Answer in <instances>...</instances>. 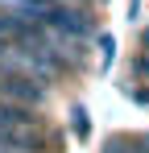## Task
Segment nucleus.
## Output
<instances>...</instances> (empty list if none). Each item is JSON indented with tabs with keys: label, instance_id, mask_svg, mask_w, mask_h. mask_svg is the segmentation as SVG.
<instances>
[{
	"label": "nucleus",
	"instance_id": "f257e3e1",
	"mask_svg": "<svg viewBox=\"0 0 149 153\" xmlns=\"http://www.w3.org/2000/svg\"><path fill=\"white\" fill-rule=\"evenodd\" d=\"M29 17H37L50 33H58L62 42H87L91 37V17L87 8H71L66 0H54V4H42V8H25Z\"/></svg>",
	"mask_w": 149,
	"mask_h": 153
},
{
	"label": "nucleus",
	"instance_id": "20e7f679",
	"mask_svg": "<svg viewBox=\"0 0 149 153\" xmlns=\"http://www.w3.org/2000/svg\"><path fill=\"white\" fill-rule=\"evenodd\" d=\"M104 153H137V149H124L120 141H112V145H108V149H104Z\"/></svg>",
	"mask_w": 149,
	"mask_h": 153
},
{
	"label": "nucleus",
	"instance_id": "7ed1b4c3",
	"mask_svg": "<svg viewBox=\"0 0 149 153\" xmlns=\"http://www.w3.org/2000/svg\"><path fill=\"white\" fill-rule=\"evenodd\" d=\"M133 71H137V75H141V79H149V54H141V58L133 62Z\"/></svg>",
	"mask_w": 149,
	"mask_h": 153
},
{
	"label": "nucleus",
	"instance_id": "f03ea898",
	"mask_svg": "<svg viewBox=\"0 0 149 153\" xmlns=\"http://www.w3.org/2000/svg\"><path fill=\"white\" fill-rule=\"evenodd\" d=\"M71 124H74V137H87V132H91V124H87V112H83V108H74V112H71Z\"/></svg>",
	"mask_w": 149,
	"mask_h": 153
}]
</instances>
